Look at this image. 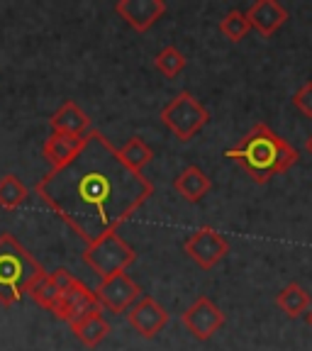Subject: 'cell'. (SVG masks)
<instances>
[{
  "instance_id": "obj_1",
  "label": "cell",
  "mask_w": 312,
  "mask_h": 351,
  "mask_svg": "<svg viewBox=\"0 0 312 351\" xmlns=\"http://www.w3.org/2000/svg\"><path fill=\"white\" fill-rule=\"evenodd\" d=\"M73 234L86 244L117 232L154 195V183L120 159L100 130H91L73 159L34 186Z\"/></svg>"
},
{
  "instance_id": "obj_2",
  "label": "cell",
  "mask_w": 312,
  "mask_h": 351,
  "mask_svg": "<svg viewBox=\"0 0 312 351\" xmlns=\"http://www.w3.org/2000/svg\"><path fill=\"white\" fill-rule=\"evenodd\" d=\"M225 156L230 161H235L259 186L269 183L276 176L285 173L298 161L296 149L263 122H256L235 147L227 149Z\"/></svg>"
},
{
  "instance_id": "obj_3",
  "label": "cell",
  "mask_w": 312,
  "mask_h": 351,
  "mask_svg": "<svg viewBox=\"0 0 312 351\" xmlns=\"http://www.w3.org/2000/svg\"><path fill=\"white\" fill-rule=\"evenodd\" d=\"M47 271L42 263L22 247L15 234H0V305H17L25 295H29L32 285Z\"/></svg>"
},
{
  "instance_id": "obj_4",
  "label": "cell",
  "mask_w": 312,
  "mask_h": 351,
  "mask_svg": "<svg viewBox=\"0 0 312 351\" xmlns=\"http://www.w3.org/2000/svg\"><path fill=\"white\" fill-rule=\"evenodd\" d=\"M83 261L100 276V278H110L115 274H125L132 263L137 261V252L132 244H127L117 232L100 237V239L91 241L83 249Z\"/></svg>"
},
{
  "instance_id": "obj_5",
  "label": "cell",
  "mask_w": 312,
  "mask_h": 351,
  "mask_svg": "<svg viewBox=\"0 0 312 351\" xmlns=\"http://www.w3.org/2000/svg\"><path fill=\"white\" fill-rule=\"evenodd\" d=\"M159 117L173 132L178 142H191L197 132L208 125L210 110L197 103V98H193L188 90H181V93L161 110Z\"/></svg>"
},
{
  "instance_id": "obj_6",
  "label": "cell",
  "mask_w": 312,
  "mask_h": 351,
  "mask_svg": "<svg viewBox=\"0 0 312 351\" xmlns=\"http://www.w3.org/2000/svg\"><path fill=\"white\" fill-rule=\"evenodd\" d=\"M183 252H186L200 269L210 271L230 254V241L219 234L215 227L205 225L188 237L186 244H183Z\"/></svg>"
},
{
  "instance_id": "obj_7",
  "label": "cell",
  "mask_w": 312,
  "mask_h": 351,
  "mask_svg": "<svg viewBox=\"0 0 312 351\" xmlns=\"http://www.w3.org/2000/svg\"><path fill=\"white\" fill-rule=\"evenodd\" d=\"M93 293L98 298L100 307H105L108 313L115 315H125L142 298V288L127 274H115L110 276V278H100L98 288Z\"/></svg>"
},
{
  "instance_id": "obj_8",
  "label": "cell",
  "mask_w": 312,
  "mask_h": 351,
  "mask_svg": "<svg viewBox=\"0 0 312 351\" xmlns=\"http://www.w3.org/2000/svg\"><path fill=\"white\" fill-rule=\"evenodd\" d=\"M181 322L195 339L208 341L225 327V313L210 298L200 295L193 300L191 307H186V313L181 315Z\"/></svg>"
},
{
  "instance_id": "obj_9",
  "label": "cell",
  "mask_w": 312,
  "mask_h": 351,
  "mask_svg": "<svg viewBox=\"0 0 312 351\" xmlns=\"http://www.w3.org/2000/svg\"><path fill=\"white\" fill-rule=\"evenodd\" d=\"M127 322L139 337L154 339L169 324V313L164 305H159V300H154L152 295H142L127 310Z\"/></svg>"
},
{
  "instance_id": "obj_10",
  "label": "cell",
  "mask_w": 312,
  "mask_h": 351,
  "mask_svg": "<svg viewBox=\"0 0 312 351\" xmlns=\"http://www.w3.org/2000/svg\"><path fill=\"white\" fill-rule=\"evenodd\" d=\"M115 12L137 32L152 29L166 15L164 0H117Z\"/></svg>"
},
{
  "instance_id": "obj_11",
  "label": "cell",
  "mask_w": 312,
  "mask_h": 351,
  "mask_svg": "<svg viewBox=\"0 0 312 351\" xmlns=\"http://www.w3.org/2000/svg\"><path fill=\"white\" fill-rule=\"evenodd\" d=\"M98 307H100V302H98V298H95V293L91 291L86 283L76 280V285L69 288V291L61 295L54 315L59 319H64V322H69V327H71V324L78 322L83 315L93 313V310H98Z\"/></svg>"
},
{
  "instance_id": "obj_12",
  "label": "cell",
  "mask_w": 312,
  "mask_h": 351,
  "mask_svg": "<svg viewBox=\"0 0 312 351\" xmlns=\"http://www.w3.org/2000/svg\"><path fill=\"white\" fill-rule=\"evenodd\" d=\"M244 15L249 20V27L256 29L261 37L276 34V29L283 27V22L288 20V10L276 0H256Z\"/></svg>"
},
{
  "instance_id": "obj_13",
  "label": "cell",
  "mask_w": 312,
  "mask_h": 351,
  "mask_svg": "<svg viewBox=\"0 0 312 351\" xmlns=\"http://www.w3.org/2000/svg\"><path fill=\"white\" fill-rule=\"evenodd\" d=\"M51 132L56 134H71V137H86L91 132V117L78 108V103L66 100L49 120Z\"/></svg>"
},
{
  "instance_id": "obj_14",
  "label": "cell",
  "mask_w": 312,
  "mask_h": 351,
  "mask_svg": "<svg viewBox=\"0 0 312 351\" xmlns=\"http://www.w3.org/2000/svg\"><path fill=\"white\" fill-rule=\"evenodd\" d=\"M173 188H176V193L186 200V203L195 205L210 193L213 181L205 176V171L200 169V166H186V169L173 178Z\"/></svg>"
},
{
  "instance_id": "obj_15",
  "label": "cell",
  "mask_w": 312,
  "mask_h": 351,
  "mask_svg": "<svg viewBox=\"0 0 312 351\" xmlns=\"http://www.w3.org/2000/svg\"><path fill=\"white\" fill-rule=\"evenodd\" d=\"M81 144L83 137H71V134H56V132H51L42 147V156L47 164H51V169H59V166H64L66 161L76 156Z\"/></svg>"
},
{
  "instance_id": "obj_16",
  "label": "cell",
  "mask_w": 312,
  "mask_h": 351,
  "mask_svg": "<svg viewBox=\"0 0 312 351\" xmlns=\"http://www.w3.org/2000/svg\"><path fill=\"white\" fill-rule=\"evenodd\" d=\"M71 329H73V335L78 337V341L86 344L88 349H95V346L110 335V324H108V319L103 317V313H100V307L93 310V313L83 315L78 322L71 324Z\"/></svg>"
},
{
  "instance_id": "obj_17",
  "label": "cell",
  "mask_w": 312,
  "mask_h": 351,
  "mask_svg": "<svg viewBox=\"0 0 312 351\" xmlns=\"http://www.w3.org/2000/svg\"><path fill=\"white\" fill-rule=\"evenodd\" d=\"M276 305H278V310L283 315L296 319L310 313L312 298L300 283H288L285 288H280V293L276 295Z\"/></svg>"
},
{
  "instance_id": "obj_18",
  "label": "cell",
  "mask_w": 312,
  "mask_h": 351,
  "mask_svg": "<svg viewBox=\"0 0 312 351\" xmlns=\"http://www.w3.org/2000/svg\"><path fill=\"white\" fill-rule=\"evenodd\" d=\"M117 152H120V159L125 161L132 171H137V173H144V169H147L154 159L152 147H149L142 137H132L130 142L122 149H117Z\"/></svg>"
},
{
  "instance_id": "obj_19",
  "label": "cell",
  "mask_w": 312,
  "mask_h": 351,
  "mask_svg": "<svg viewBox=\"0 0 312 351\" xmlns=\"http://www.w3.org/2000/svg\"><path fill=\"white\" fill-rule=\"evenodd\" d=\"M27 195H29L27 186H25L15 173H5L0 178V208L17 210L27 200Z\"/></svg>"
},
{
  "instance_id": "obj_20",
  "label": "cell",
  "mask_w": 312,
  "mask_h": 351,
  "mask_svg": "<svg viewBox=\"0 0 312 351\" xmlns=\"http://www.w3.org/2000/svg\"><path fill=\"white\" fill-rule=\"evenodd\" d=\"M186 64H188V59L181 54L178 47H173V44H171V47H164V49L156 54V59H154L156 71L166 78H176L183 69H186Z\"/></svg>"
},
{
  "instance_id": "obj_21",
  "label": "cell",
  "mask_w": 312,
  "mask_h": 351,
  "mask_svg": "<svg viewBox=\"0 0 312 351\" xmlns=\"http://www.w3.org/2000/svg\"><path fill=\"white\" fill-rule=\"evenodd\" d=\"M249 20H247V15L241 10H230V12H225V17L219 20V32L225 34L230 42H241V39L247 37L249 34Z\"/></svg>"
},
{
  "instance_id": "obj_22",
  "label": "cell",
  "mask_w": 312,
  "mask_h": 351,
  "mask_svg": "<svg viewBox=\"0 0 312 351\" xmlns=\"http://www.w3.org/2000/svg\"><path fill=\"white\" fill-rule=\"evenodd\" d=\"M29 295H32V300L37 302L39 307L49 310V313H54L56 305H59V300H61V293L56 291V285L49 280V274H44L42 278H39L37 283L32 285Z\"/></svg>"
},
{
  "instance_id": "obj_23",
  "label": "cell",
  "mask_w": 312,
  "mask_h": 351,
  "mask_svg": "<svg viewBox=\"0 0 312 351\" xmlns=\"http://www.w3.org/2000/svg\"><path fill=\"white\" fill-rule=\"evenodd\" d=\"M293 105L298 108V112H302L305 117H312V81L298 88L296 95H293Z\"/></svg>"
},
{
  "instance_id": "obj_24",
  "label": "cell",
  "mask_w": 312,
  "mask_h": 351,
  "mask_svg": "<svg viewBox=\"0 0 312 351\" xmlns=\"http://www.w3.org/2000/svg\"><path fill=\"white\" fill-rule=\"evenodd\" d=\"M49 280L56 285V291H59L61 295H64V293L69 291V288H73V285H76L78 278H73V276L69 274L66 269H56V271H51V274H49Z\"/></svg>"
},
{
  "instance_id": "obj_25",
  "label": "cell",
  "mask_w": 312,
  "mask_h": 351,
  "mask_svg": "<svg viewBox=\"0 0 312 351\" xmlns=\"http://www.w3.org/2000/svg\"><path fill=\"white\" fill-rule=\"evenodd\" d=\"M305 149H307V154H310V156H312V134H310V137H307V142H305Z\"/></svg>"
},
{
  "instance_id": "obj_26",
  "label": "cell",
  "mask_w": 312,
  "mask_h": 351,
  "mask_svg": "<svg viewBox=\"0 0 312 351\" xmlns=\"http://www.w3.org/2000/svg\"><path fill=\"white\" fill-rule=\"evenodd\" d=\"M305 317H307V324H310V327H312V307H310V313H307Z\"/></svg>"
}]
</instances>
